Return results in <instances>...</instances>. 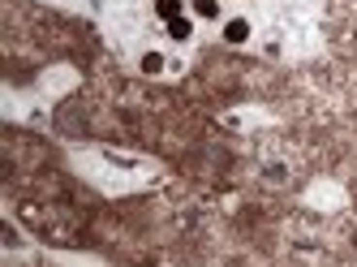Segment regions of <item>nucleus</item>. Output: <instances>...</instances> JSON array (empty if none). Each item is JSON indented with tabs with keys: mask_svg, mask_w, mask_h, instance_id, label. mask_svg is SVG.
Instances as JSON below:
<instances>
[{
	"mask_svg": "<svg viewBox=\"0 0 357 267\" xmlns=\"http://www.w3.org/2000/svg\"><path fill=\"white\" fill-rule=\"evenodd\" d=\"M228 39H232V43H237V39H245V26H241V22H232V26H228Z\"/></svg>",
	"mask_w": 357,
	"mask_h": 267,
	"instance_id": "nucleus-1",
	"label": "nucleus"
}]
</instances>
